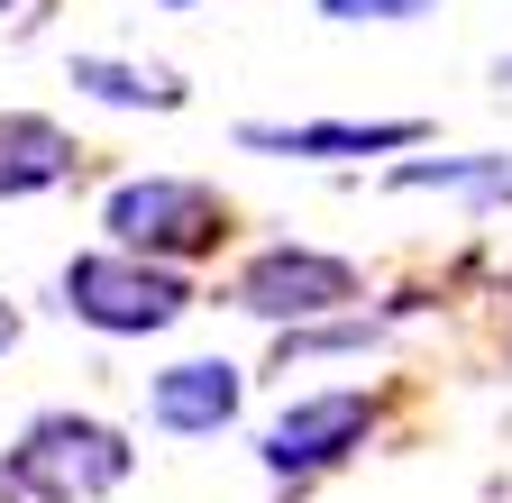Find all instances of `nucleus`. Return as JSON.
I'll use <instances>...</instances> for the list:
<instances>
[{
  "label": "nucleus",
  "mask_w": 512,
  "mask_h": 503,
  "mask_svg": "<svg viewBox=\"0 0 512 503\" xmlns=\"http://www.w3.org/2000/svg\"><path fill=\"white\" fill-rule=\"evenodd\" d=\"M64 311L92 321L101 339H156L192 311V284L165 257H138V247H92V257L64 266Z\"/></svg>",
  "instance_id": "obj_1"
},
{
  "label": "nucleus",
  "mask_w": 512,
  "mask_h": 503,
  "mask_svg": "<svg viewBox=\"0 0 512 503\" xmlns=\"http://www.w3.org/2000/svg\"><path fill=\"white\" fill-rule=\"evenodd\" d=\"M10 476L28 503H101L128 476V439L110 421H83V412H37L10 449Z\"/></svg>",
  "instance_id": "obj_2"
},
{
  "label": "nucleus",
  "mask_w": 512,
  "mask_h": 503,
  "mask_svg": "<svg viewBox=\"0 0 512 503\" xmlns=\"http://www.w3.org/2000/svg\"><path fill=\"white\" fill-rule=\"evenodd\" d=\"M101 229L138 257H211L229 238V202L211 183H183V174H147V183H119L101 202Z\"/></svg>",
  "instance_id": "obj_3"
},
{
  "label": "nucleus",
  "mask_w": 512,
  "mask_h": 503,
  "mask_svg": "<svg viewBox=\"0 0 512 503\" xmlns=\"http://www.w3.org/2000/svg\"><path fill=\"white\" fill-rule=\"evenodd\" d=\"M357 302V266L348 257H320V247H256L238 266V311L256 321H320V311Z\"/></svg>",
  "instance_id": "obj_4"
},
{
  "label": "nucleus",
  "mask_w": 512,
  "mask_h": 503,
  "mask_svg": "<svg viewBox=\"0 0 512 503\" xmlns=\"http://www.w3.org/2000/svg\"><path fill=\"white\" fill-rule=\"evenodd\" d=\"M366 421H375V394H302L275 430H266V458L275 476H320V467H339L357 439H366Z\"/></svg>",
  "instance_id": "obj_5"
},
{
  "label": "nucleus",
  "mask_w": 512,
  "mask_h": 503,
  "mask_svg": "<svg viewBox=\"0 0 512 503\" xmlns=\"http://www.w3.org/2000/svg\"><path fill=\"white\" fill-rule=\"evenodd\" d=\"M238 147H256V156H403V147H421V119H293V129L247 119Z\"/></svg>",
  "instance_id": "obj_6"
},
{
  "label": "nucleus",
  "mask_w": 512,
  "mask_h": 503,
  "mask_svg": "<svg viewBox=\"0 0 512 503\" xmlns=\"http://www.w3.org/2000/svg\"><path fill=\"white\" fill-rule=\"evenodd\" d=\"M238 394H247V385H238L229 357H183V366L156 375L147 412H156V430H174V439H211V430L238 421Z\"/></svg>",
  "instance_id": "obj_7"
},
{
  "label": "nucleus",
  "mask_w": 512,
  "mask_h": 503,
  "mask_svg": "<svg viewBox=\"0 0 512 503\" xmlns=\"http://www.w3.org/2000/svg\"><path fill=\"white\" fill-rule=\"evenodd\" d=\"M74 174V138L37 110H10L0 119V193H46V183Z\"/></svg>",
  "instance_id": "obj_8"
},
{
  "label": "nucleus",
  "mask_w": 512,
  "mask_h": 503,
  "mask_svg": "<svg viewBox=\"0 0 512 503\" xmlns=\"http://www.w3.org/2000/svg\"><path fill=\"white\" fill-rule=\"evenodd\" d=\"M64 83H74V92H92V101H110V110H183V83H174L165 65H119V55H74V65H64Z\"/></svg>",
  "instance_id": "obj_9"
},
{
  "label": "nucleus",
  "mask_w": 512,
  "mask_h": 503,
  "mask_svg": "<svg viewBox=\"0 0 512 503\" xmlns=\"http://www.w3.org/2000/svg\"><path fill=\"white\" fill-rule=\"evenodd\" d=\"M394 193H476V202H512V156H412V165H394Z\"/></svg>",
  "instance_id": "obj_10"
},
{
  "label": "nucleus",
  "mask_w": 512,
  "mask_h": 503,
  "mask_svg": "<svg viewBox=\"0 0 512 503\" xmlns=\"http://www.w3.org/2000/svg\"><path fill=\"white\" fill-rule=\"evenodd\" d=\"M330 19H421L430 0H320Z\"/></svg>",
  "instance_id": "obj_11"
},
{
  "label": "nucleus",
  "mask_w": 512,
  "mask_h": 503,
  "mask_svg": "<svg viewBox=\"0 0 512 503\" xmlns=\"http://www.w3.org/2000/svg\"><path fill=\"white\" fill-rule=\"evenodd\" d=\"M10 339H19V311H10V302H0V348H10Z\"/></svg>",
  "instance_id": "obj_12"
},
{
  "label": "nucleus",
  "mask_w": 512,
  "mask_h": 503,
  "mask_svg": "<svg viewBox=\"0 0 512 503\" xmlns=\"http://www.w3.org/2000/svg\"><path fill=\"white\" fill-rule=\"evenodd\" d=\"M0 503H19V476H10V467H0Z\"/></svg>",
  "instance_id": "obj_13"
},
{
  "label": "nucleus",
  "mask_w": 512,
  "mask_h": 503,
  "mask_svg": "<svg viewBox=\"0 0 512 503\" xmlns=\"http://www.w3.org/2000/svg\"><path fill=\"white\" fill-rule=\"evenodd\" d=\"M156 10H202V0H156Z\"/></svg>",
  "instance_id": "obj_14"
},
{
  "label": "nucleus",
  "mask_w": 512,
  "mask_h": 503,
  "mask_svg": "<svg viewBox=\"0 0 512 503\" xmlns=\"http://www.w3.org/2000/svg\"><path fill=\"white\" fill-rule=\"evenodd\" d=\"M494 83H512V55H503V65H494Z\"/></svg>",
  "instance_id": "obj_15"
},
{
  "label": "nucleus",
  "mask_w": 512,
  "mask_h": 503,
  "mask_svg": "<svg viewBox=\"0 0 512 503\" xmlns=\"http://www.w3.org/2000/svg\"><path fill=\"white\" fill-rule=\"evenodd\" d=\"M0 10H10V0H0Z\"/></svg>",
  "instance_id": "obj_16"
}]
</instances>
